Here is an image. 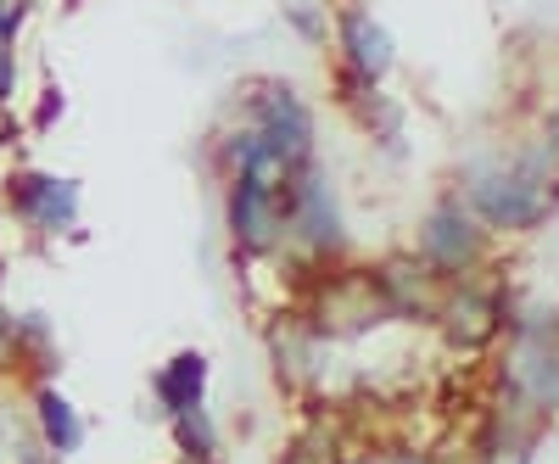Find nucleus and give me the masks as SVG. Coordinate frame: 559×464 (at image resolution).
<instances>
[{
	"mask_svg": "<svg viewBox=\"0 0 559 464\" xmlns=\"http://www.w3.org/2000/svg\"><path fill=\"white\" fill-rule=\"evenodd\" d=\"M471 197H476V207H481L492 224H537L543 207H548L543 179H537V174H515V168L481 174V179L471 185Z\"/></svg>",
	"mask_w": 559,
	"mask_h": 464,
	"instance_id": "1",
	"label": "nucleus"
},
{
	"mask_svg": "<svg viewBox=\"0 0 559 464\" xmlns=\"http://www.w3.org/2000/svg\"><path fill=\"white\" fill-rule=\"evenodd\" d=\"M12 202H17V213H23L28 224H39V229H68L79 191H73L68 179H51V174H17V179H12Z\"/></svg>",
	"mask_w": 559,
	"mask_h": 464,
	"instance_id": "2",
	"label": "nucleus"
},
{
	"mask_svg": "<svg viewBox=\"0 0 559 464\" xmlns=\"http://www.w3.org/2000/svg\"><path fill=\"white\" fill-rule=\"evenodd\" d=\"M263 141H269V152L280 157V163H297L302 152H308V112H302V102L292 96V90H263Z\"/></svg>",
	"mask_w": 559,
	"mask_h": 464,
	"instance_id": "3",
	"label": "nucleus"
},
{
	"mask_svg": "<svg viewBox=\"0 0 559 464\" xmlns=\"http://www.w3.org/2000/svg\"><path fill=\"white\" fill-rule=\"evenodd\" d=\"M274 179H258V174H241L236 185V236L247 247H269L274 241V197H269Z\"/></svg>",
	"mask_w": 559,
	"mask_h": 464,
	"instance_id": "4",
	"label": "nucleus"
},
{
	"mask_svg": "<svg viewBox=\"0 0 559 464\" xmlns=\"http://www.w3.org/2000/svg\"><path fill=\"white\" fill-rule=\"evenodd\" d=\"M426 252L442 263V269H464L476 252V236H471V218H459L453 207H442L431 224H426Z\"/></svg>",
	"mask_w": 559,
	"mask_h": 464,
	"instance_id": "5",
	"label": "nucleus"
},
{
	"mask_svg": "<svg viewBox=\"0 0 559 464\" xmlns=\"http://www.w3.org/2000/svg\"><path fill=\"white\" fill-rule=\"evenodd\" d=\"M292 213H297V224L308 229V236H313L319 247H331V241L342 236L336 207H331V191H324V179H319V174H302V191H297Z\"/></svg>",
	"mask_w": 559,
	"mask_h": 464,
	"instance_id": "6",
	"label": "nucleus"
},
{
	"mask_svg": "<svg viewBox=\"0 0 559 464\" xmlns=\"http://www.w3.org/2000/svg\"><path fill=\"white\" fill-rule=\"evenodd\" d=\"M202 386H207V358H202V353H179L163 376H157V392H163V403H168L174 414L197 408Z\"/></svg>",
	"mask_w": 559,
	"mask_h": 464,
	"instance_id": "7",
	"label": "nucleus"
},
{
	"mask_svg": "<svg viewBox=\"0 0 559 464\" xmlns=\"http://www.w3.org/2000/svg\"><path fill=\"white\" fill-rule=\"evenodd\" d=\"M347 51H353V62H358V73H369L376 79L386 62H392V45H386V34L369 23V17H347Z\"/></svg>",
	"mask_w": 559,
	"mask_h": 464,
	"instance_id": "8",
	"label": "nucleus"
},
{
	"mask_svg": "<svg viewBox=\"0 0 559 464\" xmlns=\"http://www.w3.org/2000/svg\"><path fill=\"white\" fill-rule=\"evenodd\" d=\"M39 420L51 431V448H79V420L57 392H39Z\"/></svg>",
	"mask_w": 559,
	"mask_h": 464,
	"instance_id": "9",
	"label": "nucleus"
},
{
	"mask_svg": "<svg viewBox=\"0 0 559 464\" xmlns=\"http://www.w3.org/2000/svg\"><path fill=\"white\" fill-rule=\"evenodd\" d=\"M521 381L532 386L537 403H559V358H554V353H532V358L521 364Z\"/></svg>",
	"mask_w": 559,
	"mask_h": 464,
	"instance_id": "10",
	"label": "nucleus"
},
{
	"mask_svg": "<svg viewBox=\"0 0 559 464\" xmlns=\"http://www.w3.org/2000/svg\"><path fill=\"white\" fill-rule=\"evenodd\" d=\"M179 437H185V448H191V453H207V448H213V431H207V420H197L191 408H185V426H179Z\"/></svg>",
	"mask_w": 559,
	"mask_h": 464,
	"instance_id": "11",
	"label": "nucleus"
},
{
	"mask_svg": "<svg viewBox=\"0 0 559 464\" xmlns=\"http://www.w3.org/2000/svg\"><path fill=\"white\" fill-rule=\"evenodd\" d=\"M23 23V0H0V39H12Z\"/></svg>",
	"mask_w": 559,
	"mask_h": 464,
	"instance_id": "12",
	"label": "nucleus"
},
{
	"mask_svg": "<svg viewBox=\"0 0 559 464\" xmlns=\"http://www.w3.org/2000/svg\"><path fill=\"white\" fill-rule=\"evenodd\" d=\"M12 79H17V73H12V45L0 39V96H7V90H12Z\"/></svg>",
	"mask_w": 559,
	"mask_h": 464,
	"instance_id": "13",
	"label": "nucleus"
},
{
	"mask_svg": "<svg viewBox=\"0 0 559 464\" xmlns=\"http://www.w3.org/2000/svg\"><path fill=\"white\" fill-rule=\"evenodd\" d=\"M0 342H7V319H0Z\"/></svg>",
	"mask_w": 559,
	"mask_h": 464,
	"instance_id": "14",
	"label": "nucleus"
},
{
	"mask_svg": "<svg viewBox=\"0 0 559 464\" xmlns=\"http://www.w3.org/2000/svg\"><path fill=\"white\" fill-rule=\"evenodd\" d=\"M554 146H559V123H554Z\"/></svg>",
	"mask_w": 559,
	"mask_h": 464,
	"instance_id": "15",
	"label": "nucleus"
},
{
	"mask_svg": "<svg viewBox=\"0 0 559 464\" xmlns=\"http://www.w3.org/2000/svg\"><path fill=\"white\" fill-rule=\"evenodd\" d=\"M403 464H408V459H403Z\"/></svg>",
	"mask_w": 559,
	"mask_h": 464,
	"instance_id": "16",
	"label": "nucleus"
}]
</instances>
